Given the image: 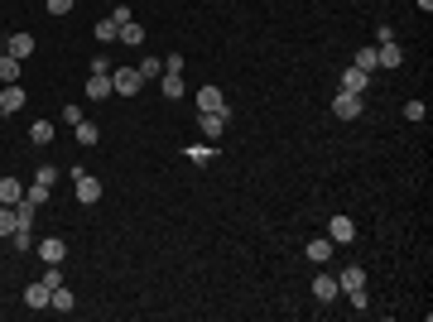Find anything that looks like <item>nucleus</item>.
I'll list each match as a JSON object with an SVG mask.
<instances>
[{"label": "nucleus", "instance_id": "1", "mask_svg": "<svg viewBox=\"0 0 433 322\" xmlns=\"http://www.w3.org/2000/svg\"><path fill=\"white\" fill-rule=\"evenodd\" d=\"M376 63H380V68H390V73H395V68L405 63V48L395 44V34H390V29H380V44H376Z\"/></svg>", "mask_w": 433, "mask_h": 322}, {"label": "nucleus", "instance_id": "2", "mask_svg": "<svg viewBox=\"0 0 433 322\" xmlns=\"http://www.w3.org/2000/svg\"><path fill=\"white\" fill-rule=\"evenodd\" d=\"M140 87H145L140 68H116V77H111V92H116V97H135Z\"/></svg>", "mask_w": 433, "mask_h": 322}, {"label": "nucleus", "instance_id": "3", "mask_svg": "<svg viewBox=\"0 0 433 322\" xmlns=\"http://www.w3.org/2000/svg\"><path fill=\"white\" fill-rule=\"evenodd\" d=\"M332 115H342V120L366 115V97H356V92H337V97H332Z\"/></svg>", "mask_w": 433, "mask_h": 322}, {"label": "nucleus", "instance_id": "4", "mask_svg": "<svg viewBox=\"0 0 433 322\" xmlns=\"http://www.w3.org/2000/svg\"><path fill=\"white\" fill-rule=\"evenodd\" d=\"M73 183H77V202H87V207L102 202V183H97L92 173H77V169H73Z\"/></svg>", "mask_w": 433, "mask_h": 322}, {"label": "nucleus", "instance_id": "5", "mask_svg": "<svg viewBox=\"0 0 433 322\" xmlns=\"http://www.w3.org/2000/svg\"><path fill=\"white\" fill-rule=\"evenodd\" d=\"M327 240H332V245H351V240H356L351 216H332V221H327Z\"/></svg>", "mask_w": 433, "mask_h": 322}, {"label": "nucleus", "instance_id": "6", "mask_svg": "<svg viewBox=\"0 0 433 322\" xmlns=\"http://www.w3.org/2000/svg\"><path fill=\"white\" fill-rule=\"evenodd\" d=\"M63 255H68V240L63 236H44L39 240V260L44 265H63Z\"/></svg>", "mask_w": 433, "mask_h": 322}, {"label": "nucleus", "instance_id": "7", "mask_svg": "<svg viewBox=\"0 0 433 322\" xmlns=\"http://www.w3.org/2000/svg\"><path fill=\"white\" fill-rule=\"evenodd\" d=\"M19 106H24V87H19V82H5V87H0V111L15 115Z\"/></svg>", "mask_w": 433, "mask_h": 322}, {"label": "nucleus", "instance_id": "8", "mask_svg": "<svg viewBox=\"0 0 433 322\" xmlns=\"http://www.w3.org/2000/svg\"><path fill=\"white\" fill-rule=\"evenodd\" d=\"M226 115H231V111H203V115H198V125H203L208 140H217V135L226 130Z\"/></svg>", "mask_w": 433, "mask_h": 322}, {"label": "nucleus", "instance_id": "9", "mask_svg": "<svg viewBox=\"0 0 433 322\" xmlns=\"http://www.w3.org/2000/svg\"><path fill=\"white\" fill-rule=\"evenodd\" d=\"M5 53H10V58H19V63H24V58H29V53H34V34H10V39H5Z\"/></svg>", "mask_w": 433, "mask_h": 322}, {"label": "nucleus", "instance_id": "10", "mask_svg": "<svg viewBox=\"0 0 433 322\" xmlns=\"http://www.w3.org/2000/svg\"><path fill=\"white\" fill-rule=\"evenodd\" d=\"M366 87H371V73H361V68H347V73H342V92L366 97Z\"/></svg>", "mask_w": 433, "mask_h": 322}, {"label": "nucleus", "instance_id": "11", "mask_svg": "<svg viewBox=\"0 0 433 322\" xmlns=\"http://www.w3.org/2000/svg\"><path fill=\"white\" fill-rule=\"evenodd\" d=\"M337 289H342V294H356V289H366V269H356V265H347V269L337 274Z\"/></svg>", "mask_w": 433, "mask_h": 322}, {"label": "nucleus", "instance_id": "12", "mask_svg": "<svg viewBox=\"0 0 433 322\" xmlns=\"http://www.w3.org/2000/svg\"><path fill=\"white\" fill-rule=\"evenodd\" d=\"M337 294H342V289H337V274H318V279H313V299H318V303H332Z\"/></svg>", "mask_w": 433, "mask_h": 322}, {"label": "nucleus", "instance_id": "13", "mask_svg": "<svg viewBox=\"0 0 433 322\" xmlns=\"http://www.w3.org/2000/svg\"><path fill=\"white\" fill-rule=\"evenodd\" d=\"M198 111H226L221 87H198Z\"/></svg>", "mask_w": 433, "mask_h": 322}, {"label": "nucleus", "instance_id": "14", "mask_svg": "<svg viewBox=\"0 0 433 322\" xmlns=\"http://www.w3.org/2000/svg\"><path fill=\"white\" fill-rule=\"evenodd\" d=\"M87 97H92V102H107L111 97V73H92V77H87Z\"/></svg>", "mask_w": 433, "mask_h": 322}, {"label": "nucleus", "instance_id": "15", "mask_svg": "<svg viewBox=\"0 0 433 322\" xmlns=\"http://www.w3.org/2000/svg\"><path fill=\"white\" fill-rule=\"evenodd\" d=\"M48 299H53V289H48V284H44V279H39V284H29V289H24V303H29V308H48Z\"/></svg>", "mask_w": 433, "mask_h": 322}, {"label": "nucleus", "instance_id": "16", "mask_svg": "<svg viewBox=\"0 0 433 322\" xmlns=\"http://www.w3.org/2000/svg\"><path fill=\"white\" fill-rule=\"evenodd\" d=\"M308 260H313V265H327V260H332V240H327V236H313V240H308Z\"/></svg>", "mask_w": 433, "mask_h": 322}, {"label": "nucleus", "instance_id": "17", "mask_svg": "<svg viewBox=\"0 0 433 322\" xmlns=\"http://www.w3.org/2000/svg\"><path fill=\"white\" fill-rule=\"evenodd\" d=\"M183 92H188V82H183V73H164V97H169V102H178Z\"/></svg>", "mask_w": 433, "mask_h": 322}, {"label": "nucleus", "instance_id": "18", "mask_svg": "<svg viewBox=\"0 0 433 322\" xmlns=\"http://www.w3.org/2000/svg\"><path fill=\"white\" fill-rule=\"evenodd\" d=\"M73 135H77V144H97V140H102V130H97V125H92L87 115H82V120L73 125Z\"/></svg>", "mask_w": 433, "mask_h": 322}, {"label": "nucleus", "instance_id": "19", "mask_svg": "<svg viewBox=\"0 0 433 322\" xmlns=\"http://www.w3.org/2000/svg\"><path fill=\"white\" fill-rule=\"evenodd\" d=\"M19 198H24V188H19V178H0V202H5V207H15Z\"/></svg>", "mask_w": 433, "mask_h": 322}, {"label": "nucleus", "instance_id": "20", "mask_svg": "<svg viewBox=\"0 0 433 322\" xmlns=\"http://www.w3.org/2000/svg\"><path fill=\"white\" fill-rule=\"evenodd\" d=\"M116 39H120V24H116V19H97V44H116Z\"/></svg>", "mask_w": 433, "mask_h": 322}, {"label": "nucleus", "instance_id": "21", "mask_svg": "<svg viewBox=\"0 0 433 322\" xmlns=\"http://www.w3.org/2000/svg\"><path fill=\"white\" fill-rule=\"evenodd\" d=\"M29 140H34L39 149H44V144H53V125H48V120H34V125H29Z\"/></svg>", "mask_w": 433, "mask_h": 322}, {"label": "nucleus", "instance_id": "22", "mask_svg": "<svg viewBox=\"0 0 433 322\" xmlns=\"http://www.w3.org/2000/svg\"><path fill=\"white\" fill-rule=\"evenodd\" d=\"M116 44H130V48H135V44H145V29L130 19V24H120V39H116Z\"/></svg>", "mask_w": 433, "mask_h": 322}, {"label": "nucleus", "instance_id": "23", "mask_svg": "<svg viewBox=\"0 0 433 322\" xmlns=\"http://www.w3.org/2000/svg\"><path fill=\"white\" fill-rule=\"evenodd\" d=\"M0 82H19V58L0 53Z\"/></svg>", "mask_w": 433, "mask_h": 322}, {"label": "nucleus", "instance_id": "24", "mask_svg": "<svg viewBox=\"0 0 433 322\" xmlns=\"http://www.w3.org/2000/svg\"><path fill=\"white\" fill-rule=\"evenodd\" d=\"M34 183H39V188H53V183H58V164H39Z\"/></svg>", "mask_w": 433, "mask_h": 322}, {"label": "nucleus", "instance_id": "25", "mask_svg": "<svg viewBox=\"0 0 433 322\" xmlns=\"http://www.w3.org/2000/svg\"><path fill=\"white\" fill-rule=\"evenodd\" d=\"M48 308H58V313H73V294L58 284V289H53V299H48Z\"/></svg>", "mask_w": 433, "mask_h": 322}, {"label": "nucleus", "instance_id": "26", "mask_svg": "<svg viewBox=\"0 0 433 322\" xmlns=\"http://www.w3.org/2000/svg\"><path fill=\"white\" fill-rule=\"evenodd\" d=\"M188 159H193V164H212L217 149H212V144H188Z\"/></svg>", "mask_w": 433, "mask_h": 322}, {"label": "nucleus", "instance_id": "27", "mask_svg": "<svg viewBox=\"0 0 433 322\" xmlns=\"http://www.w3.org/2000/svg\"><path fill=\"white\" fill-rule=\"evenodd\" d=\"M351 68H361V73H376V68H380V63H376V48H361Z\"/></svg>", "mask_w": 433, "mask_h": 322}, {"label": "nucleus", "instance_id": "28", "mask_svg": "<svg viewBox=\"0 0 433 322\" xmlns=\"http://www.w3.org/2000/svg\"><path fill=\"white\" fill-rule=\"evenodd\" d=\"M159 73H164V58H154V53H149V58L140 63V77H159Z\"/></svg>", "mask_w": 433, "mask_h": 322}, {"label": "nucleus", "instance_id": "29", "mask_svg": "<svg viewBox=\"0 0 433 322\" xmlns=\"http://www.w3.org/2000/svg\"><path fill=\"white\" fill-rule=\"evenodd\" d=\"M0 236H15V207L0 202Z\"/></svg>", "mask_w": 433, "mask_h": 322}, {"label": "nucleus", "instance_id": "30", "mask_svg": "<svg viewBox=\"0 0 433 322\" xmlns=\"http://www.w3.org/2000/svg\"><path fill=\"white\" fill-rule=\"evenodd\" d=\"M10 240H15V250H34V236H29V231H24V226H19V231H15V236H10Z\"/></svg>", "mask_w": 433, "mask_h": 322}, {"label": "nucleus", "instance_id": "31", "mask_svg": "<svg viewBox=\"0 0 433 322\" xmlns=\"http://www.w3.org/2000/svg\"><path fill=\"white\" fill-rule=\"evenodd\" d=\"M424 115H429L424 102H409V106H405V120H424Z\"/></svg>", "mask_w": 433, "mask_h": 322}, {"label": "nucleus", "instance_id": "32", "mask_svg": "<svg viewBox=\"0 0 433 322\" xmlns=\"http://www.w3.org/2000/svg\"><path fill=\"white\" fill-rule=\"evenodd\" d=\"M24 198H29V202H34V207H44V202H48V188H39V183H34V188H29V193H24Z\"/></svg>", "mask_w": 433, "mask_h": 322}, {"label": "nucleus", "instance_id": "33", "mask_svg": "<svg viewBox=\"0 0 433 322\" xmlns=\"http://www.w3.org/2000/svg\"><path fill=\"white\" fill-rule=\"evenodd\" d=\"M44 284H48V289H58V284H63V269H58V265H48V269H44Z\"/></svg>", "mask_w": 433, "mask_h": 322}, {"label": "nucleus", "instance_id": "34", "mask_svg": "<svg viewBox=\"0 0 433 322\" xmlns=\"http://www.w3.org/2000/svg\"><path fill=\"white\" fill-rule=\"evenodd\" d=\"M347 299H351V308H356V313H366V303H371V299H366V289H356V294H347Z\"/></svg>", "mask_w": 433, "mask_h": 322}, {"label": "nucleus", "instance_id": "35", "mask_svg": "<svg viewBox=\"0 0 433 322\" xmlns=\"http://www.w3.org/2000/svg\"><path fill=\"white\" fill-rule=\"evenodd\" d=\"M73 5H77V0H48V15H68Z\"/></svg>", "mask_w": 433, "mask_h": 322}, {"label": "nucleus", "instance_id": "36", "mask_svg": "<svg viewBox=\"0 0 433 322\" xmlns=\"http://www.w3.org/2000/svg\"><path fill=\"white\" fill-rule=\"evenodd\" d=\"M419 10H424V15H429V10H433V0H419Z\"/></svg>", "mask_w": 433, "mask_h": 322}]
</instances>
